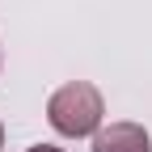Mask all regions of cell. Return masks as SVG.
Instances as JSON below:
<instances>
[{
	"label": "cell",
	"mask_w": 152,
	"mask_h": 152,
	"mask_svg": "<svg viewBox=\"0 0 152 152\" xmlns=\"http://www.w3.org/2000/svg\"><path fill=\"white\" fill-rule=\"evenodd\" d=\"M102 114H106V102H102L97 85H89V80H68L47 102V123L59 135H68V140L97 135L102 131Z\"/></svg>",
	"instance_id": "6da1fadb"
},
{
	"label": "cell",
	"mask_w": 152,
	"mask_h": 152,
	"mask_svg": "<svg viewBox=\"0 0 152 152\" xmlns=\"http://www.w3.org/2000/svg\"><path fill=\"white\" fill-rule=\"evenodd\" d=\"M93 152H152V140L140 123H110L93 135Z\"/></svg>",
	"instance_id": "7a4b0ae2"
},
{
	"label": "cell",
	"mask_w": 152,
	"mask_h": 152,
	"mask_svg": "<svg viewBox=\"0 0 152 152\" xmlns=\"http://www.w3.org/2000/svg\"><path fill=\"white\" fill-rule=\"evenodd\" d=\"M0 148H4V123H0Z\"/></svg>",
	"instance_id": "277c9868"
},
{
	"label": "cell",
	"mask_w": 152,
	"mask_h": 152,
	"mask_svg": "<svg viewBox=\"0 0 152 152\" xmlns=\"http://www.w3.org/2000/svg\"><path fill=\"white\" fill-rule=\"evenodd\" d=\"M26 152H64V148H55V144H34V148H26Z\"/></svg>",
	"instance_id": "3957f363"
}]
</instances>
